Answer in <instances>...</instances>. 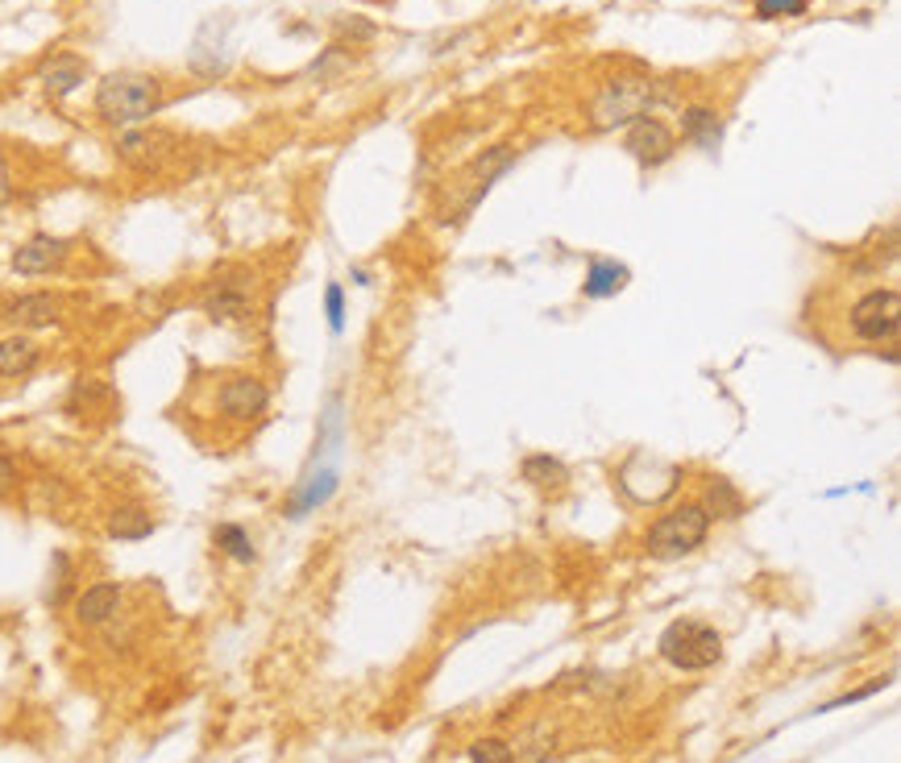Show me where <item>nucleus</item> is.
Here are the masks:
<instances>
[{"mask_svg": "<svg viewBox=\"0 0 901 763\" xmlns=\"http://www.w3.org/2000/svg\"><path fill=\"white\" fill-rule=\"evenodd\" d=\"M656 652H661V660L673 664L677 672H707V668H714V664L723 660V635L714 631L711 622L677 619L661 631Z\"/></svg>", "mask_w": 901, "mask_h": 763, "instance_id": "obj_4", "label": "nucleus"}, {"mask_svg": "<svg viewBox=\"0 0 901 763\" xmlns=\"http://www.w3.org/2000/svg\"><path fill=\"white\" fill-rule=\"evenodd\" d=\"M175 154V138L163 129H126L117 138V158L138 170H158Z\"/></svg>", "mask_w": 901, "mask_h": 763, "instance_id": "obj_10", "label": "nucleus"}, {"mask_svg": "<svg viewBox=\"0 0 901 763\" xmlns=\"http://www.w3.org/2000/svg\"><path fill=\"white\" fill-rule=\"evenodd\" d=\"M67 253H71V241L50 237V233H38V237H29L25 246L13 249V274H22V278L55 274V270L67 262Z\"/></svg>", "mask_w": 901, "mask_h": 763, "instance_id": "obj_11", "label": "nucleus"}, {"mask_svg": "<svg viewBox=\"0 0 901 763\" xmlns=\"http://www.w3.org/2000/svg\"><path fill=\"white\" fill-rule=\"evenodd\" d=\"M4 324L13 329H50L63 320V299L50 295V290H29V295H17L4 303Z\"/></svg>", "mask_w": 901, "mask_h": 763, "instance_id": "obj_12", "label": "nucleus"}, {"mask_svg": "<svg viewBox=\"0 0 901 763\" xmlns=\"http://www.w3.org/2000/svg\"><path fill=\"white\" fill-rule=\"evenodd\" d=\"M847 329L856 341L868 345H889L901 332V290L898 287H873L864 290L852 311H847Z\"/></svg>", "mask_w": 901, "mask_h": 763, "instance_id": "obj_5", "label": "nucleus"}, {"mask_svg": "<svg viewBox=\"0 0 901 763\" xmlns=\"http://www.w3.org/2000/svg\"><path fill=\"white\" fill-rule=\"evenodd\" d=\"M702 511L711 518H739L744 515V494L735 490L727 477H711V481H707V498H702Z\"/></svg>", "mask_w": 901, "mask_h": 763, "instance_id": "obj_21", "label": "nucleus"}, {"mask_svg": "<svg viewBox=\"0 0 901 763\" xmlns=\"http://www.w3.org/2000/svg\"><path fill=\"white\" fill-rule=\"evenodd\" d=\"M266 407H271V391L253 373H233L216 386V412L229 419H258Z\"/></svg>", "mask_w": 901, "mask_h": 763, "instance_id": "obj_8", "label": "nucleus"}, {"mask_svg": "<svg viewBox=\"0 0 901 763\" xmlns=\"http://www.w3.org/2000/svg\"><path fill=\"white\" fill-rule=\"evenodd\" d=\"M253 283L250 274L241 270V274H233V278H212V287L204 290V299H200V308L209 311V320H216V324H229V320H246L250 315V303H253Z\"/></svg>", "mask_w": 901, "mask_h": 763, "instance_id": "obj_9", "label": "nucleus"}, {"mask_svg": "<svg viewBox=\"0 0 901 763\" xmlns=\"http://www.w3.org/2000/svg\"><path fill=\"white\" fill-rule=\"evenodd\" d=\"M117 606H121V585L117 581H100V585L84 589V598L75 601V619L84 627H100V622L117 615Z\"/></svg>", "mask_w": 901, "mask_h": 763, "instance_id": "obj_16", "label": "nucleus"}, {"mask_svg": "<svg viewBox=\"0 0 901 763\" xmlns=\"http://www.w3.org/2000/svg\"><path fill=\"white\" fill-rule=\"evenodd\" d=\"M333 490H336V474L333 469H320L316 477H308L299 490H295V498L287 502V515L292 518H299V515H308V511H316L320 502H329L333 498Z\"/></svg>", "mask_w": 901, "mask_h": 763, "instance_id": "obj_20", "label": "nucleus"}, {"mask_svg": "<svg viewBox=\"0 0 901 763\" xmlns=\"http://www.w3.org/2000/svg\"><path fill=\"white\" fill-rule=\"evenodd\" d=\"M677 486H681V469L669 465V461H661V456L636 453L628 465L619 469V490H624L631 502H640V506L665 502Z\"/></svg>", "mask_w": 901, "mask_h": 763, "instance_id": "obj_6", "label": "nucleus"}, {"mask_svg": "<svg viewBox=\"0 0 901 763\" xmlns=\"http://www.w3.org/2000/svg\"><path fill=\"white\" fill-rule=\"evenodd\" d=\"M520 477H524L532 490H561V486L569 481V469H566V461H557V456L532 453V456H524Z\"/></svg>", "mask_w": 901, "mask_h": 763, "instance_id": "obj_19", "label": "nucleus"}, {"mask_svg": "<svg viewBox=\"0 0 901 763\" xmlns=\"http://www.w3.org/2000/svg\"><path fill=\"white\" fill-rule=\"evenodd\" d=\"M333 34H336V46L345 50V41H349V50H354L357 41H370L378 34V25L375 21H366V17H336L333 21Z\"/></svg>", "mask_w": 901, "mask_h": 763, "instance_id": "obj_24", "label": "nucleus"}, {"mask_svg": "<svg viewBox=\"0 0 901 763\" xmlns=\"http://www.w3.org/2000/svg\"><path fill=\"white\" fill-rule=\"evenodd\" d=\"M9 195H13V179H9V163L0 158V207L9 204Z\"/></svg>", "mask_w": 901, "mask_h": 763, "instance_id": "obj_29", "label": "nucleus"}, {"mask_svg": "<svg viewBox=\"0 0 901 763\" xmlns=\"http://www.w3.org/2000/svg\"><path fill=\"white\" fill-rule=\"evenodd\" d=\"M515 163V145H490L478 163L470 166V175H465V183H470V195H465V212L483 200L486 191H490V183L503 175L507 166Z\"/></svg>", "mask_w": 901, "mask_h": 763, "instance_id": "obj_13", "label": "nucleus"}, {"mask_svg": "<svg viewBox=\"0 0 901 763\" xmlns=\"http://www.w3.org/2000/svg\"><path fill=\"white\" fill-rule=\"evenodd\" d=\"M624 150H628L631 158L640 166H665L677 154V138H673V129L665 121H656V117H636V121L628 124V138H624Z\"/></svg>", "mask_w": 901, "mask_h": 763, "instance_id": "obj_7", "label": "nucleus"}, {"mask_svg": "<svg viewBox=\"0 0 901 763\" xmlns=\"http://www.w3.org/2000/svg\"><path fill=\"white\" fill-rule=\"evenodd\" d=\"M13 486H17V461H13V456L0 453V498L9 494Z\"/></svg>", "mask_w": 901, "mask_h": 763, "instance_id": "obj_28", "label": "nucleus"}, {"mask_svg": "<svg viewBox=\"0 0 901 763\" xmlns=\"http://www.w3.org/2000/svg\"><path fill=\"white\" fill-rule=\"evenodd\" d=\"M84 80H87V62L75 59V55H59L55 62H46L43 71V87L55 100H59V96H71Z\"/></svg>", "mask_w": 901, "mask_h": 763, "instance_id": "obj_18", "label": "nucleus"}, {"mask_svg": "<svg viewBox=\"0 0 901 763\" xmlns=\"http://www.w3.org/2000/svg\"><path fill=\"white\" fill-rule=\"evenodd\" d=\"M163 108V83L142 71H112L96 87V112L108 124H142Z\"/></svg>", "mask_w": 901, "mask_h": 763, "instance_id": "obj_2", "label": "nucleus"}, {"mask_svg": "<svg viewBox=\"0 0 901 763\" xmlns=\"http://www.w3.org/2000/svg\"><path fill=\"white\" fill-rule=\"evenodd\" d=\"M681 138L690 145H698V150H719V142H723L719 112H714V108H702V104L686 108V112H681Z\"/></svg>", "mask_w": 901, "mask_h": 763, "instance_id": "obj_17", "label": "nucleus"}, {"mask_svg": "<svg viewBox=\"0 0 901 763\" xmlns=\"http://www.w3.org/2000/svg\"><path fill=\"white\" fill-rule=\"evenodd\" d=\"M324 311H329V329L333 332L345 329V290H341V283H329V290H324Z\"/></svg>", "mask_w": 901, "mask_h": 763, "instance_id": "obj_27", "label": "nucleus"}, {"mask_svg": "<svg viewBox=\"0 0 901 763\" xmlns=\"http://www.w3.org/2000/svg\"><path fill=\"white\" fill-rule=\"evenodd\" d=\"M711 536V515L702 511V502H681L656 518L644 536V552L652 560H677L698 552Z\"/></svg>", "mask_w": 901, "mask_h": 763, "instance_id": "obj_3", "label": "nucleus"}, {"mask_svg": "<svg viewBox=\"0 0 901 763\" xmlns=\"http://www.w3.org/2000/svg\"><path fill=\"white\" fill-rule=\"evenodd\" d=\"M105 532L112 539H126V544H133V539H146L150 532H154V518H150L142 506H117V511L108 515Z\"/></svg>", "mask_w": 901, "mask_h": 763, "instance_id": "obj_22", "label": "nucleus"}, {"mask_svg": "<svg viewBox=\"0 0 901 763\" xmlns=\"http://www.w3.org/2000/svg\"><path fill=\"white\" fill-rule=\"evenodd\" d=\"M673 100L665 83L636 75V80H610L598 87V96L590 100V129L594 133H610V129H628L636 117H649L652 104Z\"/></svg>", "mask_w": 901, "mask_h": 763, "instance_id": "obj_1", "label": "nucleus"}, {"mask_svg": "<svg viewBox=\"0 0 901 763\" xmlns=\"http://www.w3.org/2000/svg\"><path fill=\"white\" fill-rule=\"evenodd\" d=\"M38 361H43V345L34 336L17 332V336L0 341V378H25V373H34Z\"/></svg>", "mask_w": 901, "mask_h": 763, "instance_id": "obj_15", "label": "nucleus"}, {"mask_svg": "<svg viewBox=\"0 0 901 763\" xmlns=\"http://www.w3.org/2000/svg\"><path fill=\"white\" fill-rule=\"evenodd\" d=\"M810 9V0H756V17L776 21V17H802Z\"/></svg>", "mask_w": 901, "mask_h": 763, "instance_id": "obj_25", "label": "nucleus"}, {"mask_svg": "<svg viewBox=\"0 0 901 763\" xmlns=\"http://www.w3.org/2000/svg\"><path fill=\"white\" fill-rule=\"evenodd\" d=\"M212 544H216V548H221L229 560H241V564H250L253 560L250 532H246V527H237V523H221V527L212 532Z\"/></svg>", "mask_w": 901, "mask_h": 763, "instance_id": "obj_23", "label": "nucleus"}, {"mask_svg": "<svg viewBox=\"0 0 901 763\" xmlns=\"http://www.w3.org/2000/svg\"><path fill=\"white\" fill-rule=\"evenodd\" d=\"M515 755H511V747L503 743V739H478V743L470 747V763H511Z\"/></svg>", "mask_w": 901, "mask_h": 763, "instance_id": "obj_26", "label": "nucleus"}, {"mask_svg": "<svg viewBox=\"0 0 901 763\" xmlns=\"http://www.w3.org/2000/svg\"><path fill=\"white\" fill-rule=\"evenodd\" d=\"M631 283V270L624 262H610V258H594L582 278V295L586 299H615L619 290Z\"/></svg>", "mask_w": 901, "mask_h": 763, "instance_id": "obj_14", "label": "nucleus"}]
</instances>
